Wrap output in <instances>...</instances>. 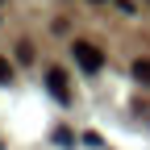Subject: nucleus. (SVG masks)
Masks as SVG:
<instances>
[{
  "mask_svg": "<svg viewBox=\"0 0 150 150\" xmlns=\"http://www.w3.org/2000/svg\"><path fill=\"white\" fill-rule=\"evenodd\" d=\"M46 88H50V96L59 100V104L71 100V92H67V75H63L59 67H50V71H46Z\"/></svg>",
  "mask_w": 150,
  "mask_h": 150,
  "instance_id": "nucleus-2",
  "label": "nucleus"
},
{
  "mask_svg": "<svg viewBox=\"0 0 150 150\" xmlns=\"http://www.w3.org/2000/svg\"><path fill=\"white\" fill-rule=\"evenodd\" d=\"M83 146H92V150H100L104 142H100V134H83Z\"/></svg>",
  "mask_w": 150,
  "mask_h": 150,
  "instance_id": "nucleus-5",
  "label": "nucleus"
},
{
  "mask_svg": "<svg viewBox=\"0 0 150 150\" xmlns=\"http://www.w3.org/2000/svg\"><path fill=\"white\" fill-rule=\"evenodd\" d=\"M71 54H75V63H79L88 75H92V71H100V63H104V54L92 46V42H75V46H71Z\"/></svg>",
  "mask_w": 150,
  "mask_h": 150,
  "instance_id": "nucleus-1",
  "label": "nucleus"
},
{
  "mask_svg": "<svg viewBox=\"0 0 150 150\" xmlns=\"http://www.w3.org/2000/svg\"><path fill=\"white\" fill-rule=\"evenodd\" d=\"M8 79H13V63H8V59H0V83H8Z\"/></svg>",
  "mask_w": 150,
  "mask_h": 150,
  "instance_id": "nucleus-4",
  "label": "nucleus"
},
{
  "mask_svg": "<svg viewBox=\"0 0 150 150\" xmlns=\"http://www.w3.org/2000/svg\"><path fill=\"white\" fill-rule=\"evenodd\" d=\"M134 79H138L142 88H150V59H138V63H134Z\"/></svg>",
  "mask_w": 150,
  "mask_h": 150,
  "instance_id": "nucleus-3",
  "label": "nucleus"
}]
</instances>
